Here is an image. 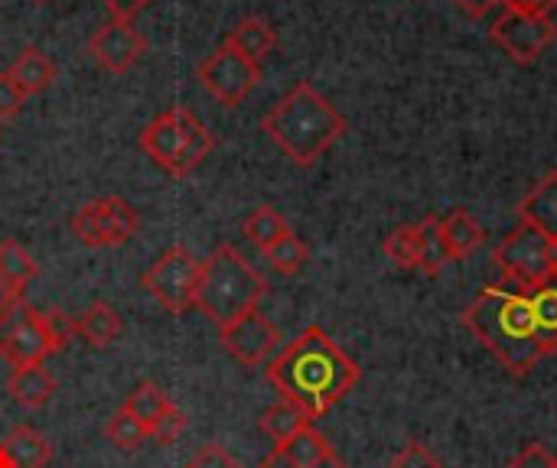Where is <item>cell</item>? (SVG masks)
Returning <instances> with one entry per match:
<instances>
[{
  "mask_svg": "<svg viewBox=\"0 0 557 468\" xmlns=\"http://www.w3.org/2000/svg\"><path fill=\"white\" fill-rule=\"evenodd\" d=\"M557 26L552 16H535V13H516L506 10L496 23H493V39L496 46L512 59V62H535L542 59V52L555 42Z\"/></svg>",
  "mask_w": 557,
  "mask_h": 468,
  "instance_id": "8fae6325",
  "label": "cell"
},
{
  "mask_svg": "<svg viewBox=\"0 0 557 468\" xmlns=\"http://www.w3.org/2000/svg\"><path fill=\"white\" fill-rule=\"evenodd\" d=\"M219 339H222L225 352L245 368H258V365L271 362V355L281 349V329L261 309H251L242 319H235L232 326L219 329Z\"/></svg>",
  "mask_w": 557,
  "mask_h": 468,
  "instance_id": "7c38bea8",
  "label": "cell"
},
{
  "mask_svg": "<svg viewBox=\"0 0 557 468\" xmlns=\"http://www.w3.org/2000/svg\"><path fill=\"white\" fill-rule=\"evenodd\" d=\"M186 468H242V463H238L228 450L209 443V446H202V450L186 463Z\"/></svg>",
  "mask_w": 557,
  "mask_h": 468,
  "instance_id": "e575fe53",
  "label": "cell"
},
{
  "mask_svg": "<svg viewBox=\"0 0 557 468\" xmlns=\"http://www.w3.org/2000/svg\"><path fill=\"white\" fill-rule=\"evenodd\" d=\"M519 215L525 225H532L535 231H542L545 238L557 241V169L545 173L522 199Z\"/></svg>",
  "mask_w": 557,
  "mask_h": 468,
  "instance_id": "9a60e30c",
  "label": "cell"
},
{
  "mask_svg": "<svg viewBox=\"0 0 557 468\" xmlns=\"http://www.w3.org/2000/svg\"><path fill=\"white\" fill-rule=\"evenodd\" d=\"M7 75L16 81V88L29 98V94H39V91H46L52 81H55V62L46 55V52H39L36 46H26L16 59H13V65L7 68Z\"/></svg>",
  "mask_w": 557,
  "mask_h": 468,
  "instance_id": "ac0fdd59",
  "label": "cell"
},
{
  "mask_svg": "<svg viewBox=\"0 0 557 468\" xmlns=\"http://www.w3.org/2000/svg\"><path fill=\"white\" fill-rule=\"evenodd\" d=\"M183 430H186V414L173 404V407L160 417V423L150 430V440L160 443V446H173V443L183 437Z\"/></svg>",
  "mask_w": 557,
  "mask_h": 468,
  "instance_id": "1f68e13d",
  "label": "cell"
},
{
  "mask_svg": "<svg viewBox=\"0 0 557 468\" xmlns=\"http://www.w3.org/2000/svg\"><path fill=\"white\" fill-rule=\"evenodd\" d=\"M441 235H444V244H447V254L450 261H463L470 257L473 251L483 248L486 241V231L483 225L467 212V208H454L441 218Z\"/></svg>",
  "mask_w": 557,
  "mask_h": 468,
  "instance_id": "e0dca14e",
  "label": "cell"
},
{
  "mask_svg": "<svg viewBox=\"0 0 557 468\" xmlns=\"http://www.w3.org/2000/svg\"><path fill=\"white\" fill-rule=\"evenodd\" d=\"M173 407V401L166 397V391L160 388V384H153V381H140L131 394H127V401H124V407L121 410H127L131 417H137L147 430H153L157 423H160V417L166 414Z\"/></svg>",
  "mask_w": 557,
  "mask_h": 468,
  "instance_id": "603a6c76",
  "label": "cell"
},
{
  "mask_svg": "<svg viewBox=\"0 0 557 468\" xmlns=\"http://www.w3.org/2000/svg\"><path fill=\"white\" fill-rule=\"evenodd\" d=\"M199 277H202V261L176 244L170 251H163L140 277L144 290L173 316H183L189 306H196V290H199Z\"/></svg>",
  "mask_w": 557,
  "mask_h": 468,
  "instance_id": "52a82bcc",
  "label": "cell"
},
{
  "mask_svg": "<svg viewBox=\"0 0 557 468\" xmlns=\"http://www.w3.org/2000/svg\"><path fill=\"white\" fill-rule=\"evenodd\" d=\"M506 468H557L555 466V456L542 446V443H529L512 463Z\"/></svg>",
  "mask_w": 557,
  "mask_h": 468,
  "instance_id": "d590c367",
  "label": "cell"
},
{
  "mask_svg": "<svg viewBox=\"0 0 557 468\" xmlns=\"http://www.w3.org/2000/svg\"><path fill=\"white\" fill-rule=\"evenodd\" d=\"M36 3H42V0H36Z\"/></svg>",
  "mask_w": 557,
  "mask_h": 468,
  "instance_id": "7bdbcfd3",
  "label": "cell"
},
{
  "mask_svg": "<svg viewBox=\"0 0 557 468\" xmlns=\"http://www.w3.org/2000/svg\"><path fill=\"white\" fill-rule=\"evenodd\" d=\"M23 104H26V94L16 88V81L7 72H0V124L13 121Z\"/></svg>",
  "mask_w": 557,
  "mask_h": 468,
  "instance_id": "836d02e7",
  "label": "cell"
},
{
  "mask_svg": "<svg viewBox=\"0 0 557 468\" xmlns=\"http://www.w3.org/2000/svg\"><path fill=\"white\" fill-rule=\"evenodd\" d=\"M52 463V443L36 427H16L0 440V468H46Z\"/></svg>",
  "mask_w": 557,
  "mask_h": 468,
  "instance_id": "5bb4252c",
  "label": "cell"
},
{
  "mask_svg": "<svg viewBox=\"0 0 557 468\" xmlns=\"http://www.w3.org/2000/svg\"><path fill=\"white\" fill-rule=\"evenodd\" d=\"M20 296H23V290H20L16 283H10V280L0 274V316H3V313H10V309L20 303Z\"/></svg>",
  "mask_w": 557,
  "mask_h": 468,
  "instance_id": "ab89813d",
  "label": "cell"
},
{
  "mask_svg": "<svg viewBox=\"0 0 557 468\" xmlns=\"http://www.w3.org/2000/svg\"><path fill=\"white\" fill-rule=\"evenodd\" d=\"M532 300V313H535V326H539V339L545 345V352H557V277L548 280L545 287L529 293Z\"/></svg>",
  "mask_w": 557,
  "mask_h": 468,
  "instance_id": "484cf974",
  "label": "cell"
},
{
  "mask_svg": "<svg viewBox=\"0 0 557 468\" xmlns=\"http://www.w3.org/2000/svg\"><path fill=\"white\" fill-rule=\"evenodd\" d=\"M225 46H232L235 52H242V55H248L251 62L261 65V59L271 55L274 46H277V33H274V26H271L264 16H242V20L228 29Z\"/></svg>",
  "mask_w": 557,
  "mask_h": 468,
  "instance_id": "2e32d148",
  "label": "cell"
},
{
  "mask_svg": "<svg viewBox=\"0 0 557 468\" xmlns=\"http://www.w3.org/2000/svg\"><path fill=\"white\" fill-rule=\"evenodd\" d=\"M258 468H297V466H290V463H287V459H284V456H281L277 450H271V453H268V456L261 459V466H258ZM317 468H346V463H343L339 456H330V459H326L323 466H317Z\"/></svg>",
  "mask_w": 557,
  "mask_h": 468,
  "instance_id": "f35d334b",
  "label": "cell"
},
{
  "mask_svg": "<svg viewBox=\"0 0 557 468\" xmlns=\"http://www.w3.org/2000/svg\"><path fill=\"white\" fill-rule=\"evenodd\" d=\"M359 365L320 329H304L284 352L268 362V381L281 401L300 407L310 423L326 417L356 384Z\"/></svg>",
  "mask_w": 557,
  "mask_h": 468,
  "instance_id": "6da1fadb",
  "label": "cell"
},
{
  "mask_svg": "<svg viewBox=\"0 0 557 468\" xmlns=\"http://www.w3.org/2000/svg\"><path fill=\"white\" fill-rule=\"evenodd\" d=\"M42 319H46V329H49V336H52L55 352H62V349L78 336L75 319H72L69 313H62V309H42Z\"/></svg>",
  "mask_w": 557,
  "mask_h": 468,
  "instance_id": "4dcf8cb0",
  "label": "cell"
},
{
  "mask_svg": "<svg viewBox=\"0 0 557 468\" xmlns=\"http://www.w3.org/2000/svg\"><path fill=\"white\" fill-rule=\"evenodd\" d=\"M261 130L294 166H313L346 134V117L310 81H300L264 114Z\"/></svg>",
  "mask_w": 557,
  "mask_h": 468,
  "instance_id": "3957f363",
  "label": "cell"
},
{
  "mask_svg": "<svg viewBox=\"0 0 557 468\" xmlns=\"http://www.w3.org/2000/svg\"><path fill=\"white\" fill-rule=\"evenodd\" d=\"M496 264H499L506 283L532 293V290L545 287L548 280L557 277L555 241L522 222L496 244Z\"/></svg>",
  "mask_w": 557,
  "mask_h": 468,
  "instance_id": "8992f818",
  "label": "cell"
},
{
  "mask_svg": "<svg viewBox=\"0 0 557 468\" xmlns=\"http://www.w3.org/2000/svg\"><path fill=\"white\" fill-rule=\"evenodd\" d=\"M0 274L10 283H16L20 290H26L36 280L39 267H36L33 254L20 241H0Z\"/></svg>",
  "mask_w": 557,
  "mask_h": 468,
  "instance_id": "4316f807",
  "label": "cell"
},
{
  "mask_svg": "<svg viewBox=\"0 0 557 468\" xmlns=\"http://www.w3.org/2000/svg\"><path fill=\"white\" fill-rule=\"evenodd\" d=\"M450 264L444 235H441V218L428 215L424 222H418V270H424L428 277H441Z\"/></svg>",
  "mask_w": 557,
  "mask_h": 468,
  "instance_id": "7402d4cb",
  "label": "cell"
},
{
  "mask_svg": "<svg viewBox=\"0 0 557 468\" xmlns=\"http://www.w3.org/2000/svg\"><path fill=\"white\" fill-rule=\"evenodd\" d=\"M555 274H557V241H555Z\"/></svg>",
  "mask_w": 557,
  "mask_h": 468,
  "instance_id": "b9f144b4",
  "label": "cell"
},
{
  "mask_svg": "<svg viewBox=\"0 0 557 468\" xmlns=\"http://www.w3.org/2000/svg\"><path fill=\"white\" fill-rule=\"evenodd\" d=\"M140 147L160 169L183 179L215 150V134L189 107L176 104L140 130Z\"/></svg>",
  "mask_w": 557,
  "mask_h": 468,
  "instance_id": "5b68a950",
  "label": "cell"
},
{
  "mask_svg": "<svg viewBox=\"0 0 557 468\" xmlns=\"http://www.w3.org/2000/svg\"><path fill=\"white\" fill-rule=\"evenodd\" d=\"M385 257L401 270H418V225H401L385 238Z\"/></svg>",
  "mask_w": 557,
  "mask_h": 468,
  "instance_id": "f546056e",
  "label": "cell"
},
{
  "mask_svg": "<svg viewBox=\"0 0 557 468\" xmlns=\"http://www.w3.org/2000/svg\"><path fill=\"white\" fill-rule=\"evenodd\" d=\"M496 3H499V0H457V7H460L467 16H473V20H483Z\"/></svg>",
  "mask_w": 557,
  "mask_h": 468,
  "instance_id": "60d3db41",
  "label": "cell"
},
{
  "mask_svg": "<svg viewBox=\"0 0 557 468\" xmlns=\"http://www.w3.org/2000/svg\"><path fill=\"white\" fill-rule=\"evenodd\" d=\"M258 427H261L264 437L274 440V446H284L290 437H297L304 427H310V417H307L300 407H294V404H287V401H277L274 407H268V410L258 417Z\"/></svg>",
  "mask_w": 557,
  "mask_h": 468,
  "instance_id": "cb8c5ba5",
  "label": "cell"
},
{
  "mask_svg": "<svg viewBox=\"0 0 557 468\" xmlns=\"http://www.w3.org/2000/svg\"><path fill=\"white\" fill-rule=\"evenodd\" d=\"M196 78L222 107H238L261 81V65L222 42L215 52H209L199 62Z\"/></svg>",
  "mask_w": 557,
  "mask_h": 468,
  "instance_id": "9c48e42d",
  "label": "cell"
},
{
  "mask_svg": "<svg viewBox=\"0 0 557 468\" xmlns=\"http://www.w3.org/2000/svg\"><path fill=\"white\" fill-rule=\"evenodd\" d=\"M88 52L104 72L124 75L127 68H134L144 59L147 39L137 26H131L124 20H111L88 39Z\"/></svg>",
  "mask_w": 557,
  "mask_h": 468,
  "instance_id": "4fadbf2b",
  "label": "cell"
},
{
  "mask_svg": "<svg viewBox=\"0 0 557 468\" xmlns=\"http://www.w3.org/2000/svg\"><path fill=\"white\" fill-rule=\"evenodd\" d=\"M147 3H150V0H104V7L111 10V16H114V20H124V23H131Z\"/></svg>",
  "mask_w": 557,
  "mask_h": 468,
  "instance_id": "74e56055",
  "label": "cell"
},
{
  "mask_svg": "<svg viewBox=\"0 0 557 468\" xmlns=\"http://www.w3.org/2000/svg\"><path fill=\"white\" fill-rule=\"evenodd\" d=\"M78 336L91 345V349H108L117 336H121V316L114 313V306L108 303H91L78 319H75Z\"/></svg>",
  "mask_w": 557,
  "mask_h": 468,
  "instance_id": "44dd1931",
  "label": "cell"
},
{
  "mask_svg": "<svg viewBox=\"0 0 557 468\" xmlns=\"http://www.w3.org/2000/svg\"><path fill=\"white\" fill-rule=\"evenodd\" d=\"M506 10L516 13H535V16H552V10L557 7V0H499Z\"/></svg>",
  "mask_w": 557,
  "mask_h": 468,
  "instance_id": "8d00e7d4",
  "label": "cell"
},
{
  "mask_svg": "<svg viewBox=\"0 0 557 468\" xmlns=\"http://www.w3.org/2000/svg\"><path fill=\"white\" fill-rule=\"evenodd\" d=\"M104 437H108V443H111L114 450H121V453H137L144 443H150V430H147L137 417H131L127 410H117V414L108 420Z\"/></svg>",
  "mask_w": 557,
  "mask_h": 468,
  "instance_id": "f1b7e54d",
  "label": "cell"
},
{
  "mask_svg": "<svg viewBox=\"0 0 557 468\" xmlns=\"http://www.w3.org/2000/svg\"><path fill=\"white\" fill-rule=\"evenodd\" d=\"M268 296V280L245 261V254L232 244H219L209 261H202V277L196 290L199 313L219 329L232 326L245 313L258 309Z\"/></svg>",
  "mask_w": 557,
  "mask_h": 468,
  "instance_id": "277c9868",
  "label": "cell"
},
{
  "mask_svg": "<svg viewBox=\"0 0 557 468\" xmlns=\"http://www.w3.org/2000/svg\"><path fill=\"white\" fill-rule=\"evenodd\" d=\"M463 326L499 358V365L512 375H529L548 352L539 339L535 313L529 290L512 283L486 287L467 309Z\"/></svg>",
  "mask_w": 557,
  "mask_h": 468,
  "instance_id": "7a4b0ae2",
  "label": "cell"
},
{
  "mask_svg": "<svg viewBox=\"0 0 557 468\" xmlns=\"http://www.w3.org/2000/svg\"><path fill=\"white\" fill-rule=\"evenodd\" d=\"M388 468H444V463L428 450V446H421V443H408Z\"/></svg>",
  "mask_w": 557,
  "mask_h": 468,
  "instance_id": "d6a6232c",
  "label": "cell"
},
{
  "mask_svg": "<svg viewBox=\"0 0 557 468\" xmlns=\"http://www.w3.org/2000/svg\"><path fill=\"white\" fill-rule=\"evenodd\" d=\"M555 466H557V459H555Z\"/></svg>",
  "mask_w": 557,
  "mask_h": 468,
  "instance_id": "ee69618b",
  "label": "cell"
},
{
  "mask_svg": "<svg viewBox=\"0 0 557 468\" xmlns=\"http://www.w3.org/2000/svg\"><path fill=\"white\" fill-rule=\"evenodd\" d=\"M264 257H268V264H271L281 277H294V274H300L304 264L310 261V248H307L294 231H287L277 244H271V248L264 251Z\"/></svg>",
  "mask_w": 557,
  "mask_h": 468,
  "instance_id": "83f0119b",
  "label": "cell"
},
{
  "mask_svg": "<svg viewBox=\"0 0 557 468\" xmlns=\"http://www.w3.org/2000/svg\"><path fill=\"white\" fill-rule=\"evenodd\" d=\"M69 228L85 248H121L140 231V212L121 195L91 199L75 208Z\"/></svg>",
  "mask_w": 557,
  "mask_h": 468,
  "instance_id": "ba28073f",
  "label": "cell"
},
{
  "mask_svg": "<svg viewBox=\"0 0 557 468\" xmlns=\"http://www.w3.org/2000/svg\"><path fill=\"white\" fill-rule=\"evenodd\" d=\"M7 391H10V397H13L20 407L36 410V407H42V404L52 397L55 378H52L42 365H23V368H13V371H10Z\"/></svg>",
  "mask_w": 557,
  "mask_h": 468,
  "instance_id": "d6986e66",
  "label": "cell"
},
{
  "mask_svg": "<svg viewBox=\"0 0 557 468\" xmlns=\"http://www.w3.org/2000/svg\"><path fill=\"white\" fill-rule=\"evenodd\" d=\"M287 231H290V228H287L284 215H281L277 208H271V205L255 208V212L242 222V235H245L261 254H264L271 244H277Z\"/></svg>",
  "mask_w": 557,
  "mask_h": 468,
  "instance_id": "d4e9b609",
  "label": "cell"
},
{
  "mask_svg": "<svg viewBox=\"0 0 557 468\" xmlns=\"http://www.w3.org/2000/svg\"><path fill=\"white\" fill-rule=\"evenodd\" d=\"M290 466H297V468H317V466H323L330 456H336V450L326 443V437L310 423V427H304L297 437H290L284 446H274Z\"/></svg>",
  "mask_w": 557,
  "mask_h": 468,
  "instance_id": "ffe728a7",
  "label": "cell"
},
{
  "mask_svg": "<svg viewBox=\"0 0 557 468\" xmlns=\"http://www.w3.org/2000/svg\"><path fill=\"white\" fill-rule=\"evenodd\" d=\"M49 355H55L52 336L46 329L42 309L16 303L10 313L0 316V358L13 368L23 365H42Z\"/></svg>",
  "mask_w": 557,
  "mask_h": 468,
  "instance_id": "30bf717a",
  "label": "cell"
}]
</instances>
